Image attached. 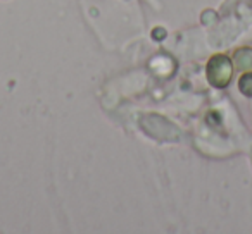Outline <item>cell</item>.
<instances>
[{"instance_id": "2", "label": "cell", "mask_w": 252, "mask_h": 234, "mask_svg": "<svg viewBox=\"0 0 252 234\" xmlns=\"http://www.w3.org/2000/svg\"><path fill=\"white\" fill-rule=\"evenodd\" d=\"M238 86H240L242 93L247 95V97H252V73L245 74L240 79V83H238Z\"/></svg>"}, {"instance_id": "1", "label": "cell", "mask_w": 252, "mask_h": 234, "mask_svg": "<svg viewBox=\"0 0 252 234\" xmlns=\"http://www.w3.org/2000/svg\"><path fill=\"white\" fill-rule=\"evenodd\" d=\"M207 79L216 88H223L231 79V62L224 55H214L207 64Z\"/></svg>"}]
</instances>
